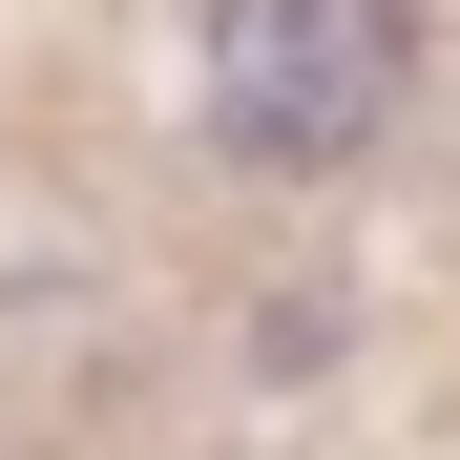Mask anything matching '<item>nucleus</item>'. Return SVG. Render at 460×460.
Listing matches in <instances>:
<instances>
[{"instance_id": "nucleus-1", "label": "nucleus", "mask_w": 460, "mask_h": 460, "mask_svg": "<svg viewBox=\"0 0 460 460\" xmlns=\"http://www.w3.org/2000/svg\"><path fill=\"white\" fill-rule=\"evenodd\" d=\"M419 84V0H209V146L230 168H356Z\"/></svg>"}]
</instances>
